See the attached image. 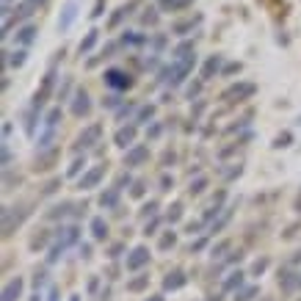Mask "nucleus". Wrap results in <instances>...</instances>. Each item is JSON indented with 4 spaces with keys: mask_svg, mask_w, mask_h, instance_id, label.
Returning a JSON list of instances; mask_svg holds the SVG:
<instances>
[{
    "mask_svg": "<svg viewBox=\"0 0 301 301\" xmlns=\"http://www.w3.org/2000/svg\"><path fill=\"white\" fill-rule=\"evenodd\" d=\"M255 91H257L255 83H235V86L224 88L221 99H224V103H243V99H249Z\"/></svg>",
    "mask_w": 301,
    "mask_h": 301,
    "instance_id": "obj_1",
    "label": "nucleus"
},
{
    "mask_svg": "<svg viewBox=\"0 0 301 301\" xmlns=\"http://www.w3.org/2000/svg\"><path fill=\"white\" fill-rule=\"evenodd\" d=\"M58 119H61V108L47 111V116H44V133H42V138H39V149H47V146H50L53 133H56V127H58Z\"/></svg>",
    "mask_w": 301,
    "mask_h": 301,
    "instance_id": "obj_2",
    "label": "nucleus"
},
{
    "mask_svg": "<svg viewBox=\"0 0 301 301\" xmlns=\"http://www.w3.org/2000/svg\"><path fill=\"white\" fill-rule=\"evenodd\" d=\"M103 78H105V86L116 88V91H125V88L133 86V78H130L127 72H122V69H108Z\"/></svg>",
    "mask_w": 301,
    "mask_h": 301,
    "instance_id": "obj_3",
    "label": "nucleus"
},
{
    "mask_svg": "<svg viewBox=\"0 0 301 301\" xmlns=\"http://www.w3.org/2000/svg\"><path fill=\"white\" fill-rule=\"evenodd\" d=\"M99 135H103V125H88L83 133L78 135V149H88V146H94L99 141Z\"/></svg>",
    "mask_w": 301,
    "mask_h": 301,
    "instance_id": "obj_4",
    "label": "nucleus"
},
{
    "mask_svg": "<svg viewBox=\"0 0 301 301\" xmlns=\"http://www.w3.org/2000/svg\"><path fill=\"white\" fill-rule=\"evenodd\" d=\"M72 114L78 116V119H83V116L91 114V99H88V94L80 88V91H75L72 97Z\"/></svg>",
    "mask_w": 301,
    "mask_h": 301,
    "instance_id": "obj_5",
    "label": "nucleus"
},
{
    "mask_svg": "<svg viewBox=\"0 0 301 301\" xmlns=\"http://www.w3.org/2000/svg\"><path fill=\"white\" fill-rule=\"evenodd\" d=\"M146 263H149V249H146V246H135L127 257V271H138V268H144Z\"/></svg>",
    "mask_w": 301,
    "mask_h": 301,
    "instance_id": "obj_6",
    "label": "nucleus"
},
{
    "mask_svg": "<svg viewBox=\"0 0 301 301\" xmlns=\"http://www.w3.org/2000/svg\"><path fill=\"white\" fill-rule=\"evenodd\" d=\"M14 208H6L3 210V235H11L14 232V227H20L22 221H25V216H28V210H20V213H11Z\"/></svg>",
    "mask_w": 301,
    "mask_h": 301,
    "instance_id": "obj_7",
    "label": "nucleus"
},
{
    "mask_svg": "<svg viewBox=\"0 0 301 301\" xmlns=\"http://www.w3.org/2000/svg\"><path fill=\"white\" fill-rule=\"evenodd\" d=\"M146 158H149V149H146L144 144H135L125 152V166H141Z\"/></svg>",
    "mask_w": 301,
    "mask_h": 301,
    "instance_id": "obj_8",
    "label": "nucleus"
},
{
    "mask_svg": "<svg viewBox=\"0 0 301 301\" xmlns=\"http://www.w3.org/2000/svg\"><path fill=\"white\" fill-rule=\"evenodd\" d=\"M75 17H78V3H75V0H67L61 17H58V28H61V31H69V25L75 22Z\"/></svg>",
    "mask_w": 301,
    "mask_h": 301,
    "instance_id": "obj_9",
    "label": "nucleus"
},
{
    "mask_svg": "<svg viewBox=\"0 0 301 301\" xmlns=\"http://www.w3.org/2000/svg\"><path fill=\"white\" fill-rule=\"evenodd\" d=\"M22 287H25V282H22L20 276L9 279V282H6V287H3V301H20V296H22Z\"/></svg>",
    "mask_w": 301,
    "mask_h": 301,
    "instance_id": "obj_10",
    "label": "nucleus"
},
{
    "mask_svg": "<svg viewBox=\"0 0 301 301\" xmlns=\"http://www.w3.org/2000/svg\"><path fill=\"white\" fill-rule=\"evenodd\" d=\"M133 141H135V125H130V127H119V130H116L114 144L119 146V149H127V146H133Z\"/></svg>",
    "mask_w": 301,
    "mask_h": 301,
    "instance_id": "obj_11",
    "label": "nucleus"
},
{
    "mask_svg": "<svg viewBox=\"0 0 301 301\" xmlns=\"http://www.w3.org/2000/svg\"><path fill=\"white\" fill-rule=\"evenodd\" d=\"M103 174H105V166H94L91 172H86L83 177H80L78 188H80V191H88V188H94L99 180H103Z\"/></svg>",
    "mask_w": 301,
    "mask_h": 301,
    "instance_id": "obj_12",
    "label": "nucleus"
},
{
    "mask_svg": "<svg viewBox=\"0 0 301 301\" xmlns=\"http://www.w3.org/2000/svg\"><path fill=\"white\" fill-rule=\"evenodd\" d=\"M78 238H80V229L78 227H61V229H58V235H56V243L72 246V243H78Z\"/></svg>",
    "mask_w": 301,
    "mask_h": 301,
    "instance_id": "obj_13",
    "label": "nucleus"
},
{
    "mask_svg": "<svg viewBox=\"0 0 301 301\" xmlns=\"http://www.w3.org/2000/svg\"><path fill=\"white\" fill-rule=\"evenodd\" d=\"M185 282L188 279H185V274H182V271H172V274L163 279V290H180Z\"/></svg>",
    "mask_w": 301,
    "mask_h": 301,
    "instance_id": "obj_14",
    "label": "nucleus"
},
{
    "mask_svg": "<svg viewBox=\"0 0 301 301\" xmlns=\"http://www.w3.org/2000/svg\"><path fill=\"white\" fill-rule=\"evenodd\" d=\"M199 22H202V17H188V20H182V22H177V25L172 28V31L177 33V36H185L188 31H193V25H199Z\"/></svg>",
    "mask_w": 301,
    "mask_h": 301,
    "instance_id": "obj_15",
    "label": "nucleus"
},
{
    "mask_svg": "<svg viewBox=\"0 0 301 301\" xmlns=\"http://www.w3.org/2000/svg\"><path fill=\"white\" fill-rule=\"evenodd\" d=\"M218 69H221V56H210L208 64H205V69H202V80H210Z\"/></svg>",
    "mask_w": 301,
    "mask_h": 301,
    "instance_id": "obj_16",
    "label": "nucleus"
},
{
    "mask_svg": "<svg viewBox=\"0 0 301 301\" xmlns=\"http://www.w3.org/2000/svg\"><path fill=\"white\" fill-rule=\"evenodd\" d=\"M91 235L94 240H105V235H108V224H105V218H91Z\"/></svg>",
    "mask_w": 301,
    "mask_h": 301,
    "instance_id": "obj_17",
    "label": "nucleus"
},
{
    "mask_svg": "<svg viewBox=\"0 0 301 301\" xmlns=\"http://www.w3.org/2000/svg\"><path fill=\"white\" fill-rule=\"evenodd\" d=\"M116 202H119V188H108V191L99 196V205H103L105 210H111V208H116Z\"/></svg>",
    "mask_w": 301,
    "mask_h": 301,
    "instance_id": "obj_18",
    "label": "nucleus"
},
{
    "mask_svg": "<svg viewBox=\"0 0 301 301\" xmlns=\"http://www.w3.org/2000/svg\"><path fill=\"white\" fill-rule=\"evenodd\" d=\"M232 210H235L232 205H229V208H224V210H221V216H218L216 221H213V227H210V232H213V235H216V232H221V229L227 227V221H229V218H232Z\"/></svg>",
    "mask_w": 301,
    "mask_h": 301,
    "instance_id": "obj_19",
    "label": "nucleus"
},
{
    "mask_svg": "<svg viewBox=\"0 0 301 301\" xmlns=\"http://www.w3.org/2000/svg\"><path fill=\"white\" fill-rule=\"evenodd\" d=\"M243 271H232V274H229V279L224 282V290H240V287H243Z\"/></svg>",
    "mask_w": 301,
    "mask_h": 301,
    "instance_id": "obj_20",
    "label": "nucleus"
},
{
    "mask_svg": "<svg viewBox=\"0 0 301 301\" xmlns=\"http://www.w3.org/2000/svg\"><path fill=\"white\" fill-rule=\"evenodd\" d=\"M33 39H36V28H33V25H22V28H20V33H17V42L28 47V44L33 42Z\"/></svg>",
    "mask_w": 301,
    "mask_h": 301,
    "instance_id": "obj_21",
    "label": "nucleus"
},
{
    "mask_svg": "<svg viewBox=\"0 0 301 301\" xmlns=\"http://www.w3.org/2000/svg\"><path fill=\"white\" fill-rule=\"evenodd\" d=\"M135 6H138V0H133V3L122 6V9H119V11H116V14H114V17H111V22H108V25H111V28H116V25H119V22H122V20H125V17H127V14H130V11H133V9H135Z\"/></svg>",
    "mask_w": 301,
    "mask_h": 301,
    "instance_id": "obj_22",
    "label": "nucleus"
},
{
    "mask_svg": "<svg viewBox=\"0 0 301 301\" xmlns=\"http://www.w3.org/2000/svg\"><path fill=\"white\" fill-rule=\"evenodd\" d=\"M257 293H260L257 285H243L240 290H235V298H232V301H252Z\"/></svg>",
    "mask_w": 301,
    "mask_h": 301,
    "instance_id": "obj_23",
    "label": "nucleus"
},
{
    "mask_svg": "<svg viewBox=\"0 0 301 301\" xmlns=\"http://www.w3.org/2000/svg\"><path fill=\"white\" fill-rule=\"evenodd\" d=\"M97 36H99V31H88V36L78 44V53H80V56H86V53L91 50L94 44H97Z\"/></svg>",
    "mask_w": 301,
    "mask_h": 301,
    "instance_id": "obj_24",
    "label": "nucleus"
},
{
    "mask_svg": "<svg viewBox=\"0 0 301 301\" xmlns=\"http://www.w3.org/2000/svg\"><path fill=\"white\" fill-rule=\"evenodd\" d=\"M56 155H58L56 149H50V152H42V155H39V161H36V172H44V169H50V163L56 161Z\"/></svg>",
    "mask_w": 301,
    "mask_h": 301,
    "instance_id": "obj_25",
    "label": "nucleus"
},
{
    "mask_svg": "<svg viewBox=\"0 0 301 301\" xmlns=\"http://www.w3.org/2000/svg\"><path fill=\"white\" fill-rule=\"evenodd\" d=\"M152 116H155V105H144V108L138 111V116H135V125H146V122L152 119Z\"/></svg>",
    "mask_w": 301,
    "mask_h": 301,
    "instance_id": "obj_26",
    "label": "nucleus"
},
{
    "mask_svg": "<svg viewBox=\"0 0 301 301\" xmlns=\"http://www.w3.org/2000/svg\"><path fill=\"white\" fill-rule=\"evenodd\" d=\"M69 208H72V202H61V205H56L53 210H47V218H50V221H53V218H64V216L69 213Z\"/></svg>",
    "mask_w": 301,
    "mask_h": 301,
    "instance_id": "obj_27",
    "label": "nucleus"
},
{
    "mask_svg": "<svg viewBox=\"0 0 301 301\" xmlns=\"http://www.w3.org/2000/svg\"><path fill=\"white\" fill-rule=\"evenodd\" d=\"M185 6H191V0H161V9H166V11H180Z\"/></svg>",
    "mask_w": 301,
    "mask_h": 301,
    "instance_id": "obj_28",
    "label": "nucleus"
},
{
    "mask_svg": "<svg viewBox=\"0 0 301 301\" xmlns=\"http://www.w3.org/2000/svg\"><path fill=\"white\" fill-rule=\"evenodd\" d=\"M174 240H177V232H166L161 240H158V249H161V252L172 249V246H174Z\"/></svg>",
    "mask_w": 301,
    "mask_h": 301,
    "instance_id": "obj_29",
    "label": "nucleus"
},
{
    "mask_svg": "<svg viewBox=\"0 0 301 301\" xmlns=\"http://www.w3.org/2000/svg\"><path fill=\"white\" fill-rule=\"evenodd\" d=\"M149 285V276H138V279H133V282H127V290H133V293H138V290H144V287Z\"/></svg>",
    "mask_w": 301,
    "mask_h": 301,
    "instance_id": "obj_30",
    "label": "nucleus"
},
{
    "mask_svg": "<svg viewBox=\"0 0 301 301\" xmlns=\"http://www.w3.org/2000/svg\"><path fill=\"white\" fill-rule=\"evenodd\" d=\"M205 188H208V177H196V180L191 182V193H193V196H199Z\"/></svg>",
    "mask_w": 301,
    "mask_h": 301,
    "instance_id": "obj_31",
    "label": "nucleus"
},
{
    "mask_svg": "<svg viewBox=\"0 0 301 301\" xmlns=\"http://www.w3.org/2000/svg\"><path fill=\"white\" fill-rule=\"evenodd\" d=\"M166 218H169L172 224H177V221H180V218H182V205H180V202H174L172 208H169V216H166Z\"/></svg>",
    "mask_w": 301,
    "mask_h": 301,
    "instance_id": "obj_32",
    "label": "nucleus"
},
{
    "mask_svg": "<svg viewBox=\"0 0 301 301\" xmlns=\"http://www.w3.org/2000/svg\"><path fill=\"white\" fill-rule=\"evenodd\" d=\"M36 114H39V108H31V114H28V119H25V133L28 135H33V127H36Z\"/></svg>",
    "mask_w": 301,
    "mask_h": 301,
    "instance_id": "obj_33",
    "label": "nucleus"
},
{
    "mask_svg": "<svg viewBox=\"0 0 301 301\" xmlns=\"http://www.w3.org/2000/svg\"><path fill=\"white\" fill-rule=\"evenodd\" d=\"M64 249H67V246H61V243H56V246H53V249H50V255H47V263H58V257H61L64 255Z\"/></svg>",
    "mask_w": 301,
    "mask_h": 301,
    "instance_id": "obj_34",
    "label": "nucleus"
},
{
    "mask_svg": "<svg viewBox=\"0 0 301 301\" xmlns=\"http://www.w3.org/2000/svg\"><path fill=\"white\" fill-rule=\"evenodd\" d=\"M229 249V240H221V243H218V246H213V252H210V257H213V260H221L224 257V252H227Z\"/></svg>",
    "mask_w": 301,
    "mask_h": 301,
    "instance_id": "obj_35",
    "label": "nucleus"
},
{
    "mask_svg": "<svg viewBox=\"0 0 301 301\" xmlns=\"http://www.w3.org/2000/svg\"><path fill=\"white\" fill-rule=\"evenodd\" d=\"M86 166V158H75V163H72V166H69V177H75V174H80V169H83Z\"/></svg>",
    "mask_w": 301,
    "mask_h": 301,
    "instance_id": "obj_36",
    "label": "nucleus"
},
{
    "mask_svg": "<svg viewBox=\"0 0 301 301\" xmlns=\"http://www.w3.org/2000/svg\"><path fill=\"white\" fill-rule=\"evenodd\" d=\"M158 213V202L152 199V202H146L144 208H141V218H146V216H155Z\"/></svg>",
    "mask_w": 301,
    "mask_h": 301,
    "instance_id": "obj_37",
    "label": "nucleus"
},
{
    "mask_svg": "<svg viewBox=\"0 0 301 301\" xmlns=\"http://www.w3.org/2000/svg\"><path fill=\"white\" fill-rule=\"evenodd\" d=\"M6 64H14V67H22V64H25V50H17L14 56H11L9 61H6Z\"/></svg>",
    "mask_w": 301,
    "mask_h": 301,
    "instance_id": "obj_38",
    "label": "nucleus"
},
{
    "mask_svg": "<svg viewBox=\"0 0 301 301\" xmlns=\"http://www.w3.org/2000/svg\"><path fill=\"white\" fill-rule=\"evenodd\" d=\"M133 108H135V105H133V103L122 105V108H119V111H116V119H119V122H122V119H127V116H130V114H133Z\"/></svg>",
    "mask_w": 301,
    "mask_h": 301,
    "instance_id": "obj_39",
    "label": "nucleus"
},
{
    "mask_svg": "<svg viewBox=\"0 0 301 301\" xmlns=\"http://www.w3.org/2000/svg\"><path fill=\"white\" fill-rule=\"evenodd\" d=\"M161 227V218L158 216H152V221H146V227H144V235H155V229Z\"/></svg>",
    "mask_w": 301,
    "mask_h": 301,
    "instance_id": "obj_40",
    "label": "nucleus"
},
{
    "mask_svg": "<svg viewBox=\"0 0 301 301\" xmlns=\"http://www.w3.org/2000/svg\"><path fill=\"white\" fill-rule=\"evenodd\" d=\"M69 88H72V78H64V86H58V99H67Z\"/></svg>",
    "mask_w": 301,
    "mask_h": 301,
    "instance_id": "obj_41",
    "label": "nucleus"
},
{
    "mask_svg": "<svg viewBox=\"0 0 301 301\" xmlns=\"http://www.w3.org/2000/svg\"><path fill=\"white\" fill-rule=\"evenodd\" d=\"M265 268H268V260H265V257H263V260H257V263L252 265V276H260Z\"/></svg>",
    "mask_w": 301,
    "mask_h": 301,
    "instance_id": "obj_42",
    "label": "nucleus"
},
{
    "mask_svg": "<svg viewBox=\"0 0 301 301\" xmlns=\"http://www.w3.org/2000/svg\"><path fill=\"white\" fill-rule=\"evenodd\" d=\"M122 42H125V44H144L146 36H141V33H130V36H125Z\"/></svg>",
    "mask_w": 301,
    "mask_h": 301,
    "instance_id": "obj_43",
    "label": "nucleus"
},
{
    "mask_svg": "<svg viewBox=\"0 0 301 301\" xmlns=\"http://www.w3.org/2000/svg\"><path fill=\"white\" fill-rule=\"evenodd\" d=\"M119 103H122V97H119V94H108V97L103 99V105H105V108H116Z\"/></svg>",
    "mask_w": 301,
    "mask_h": 301,
    "instance_id": "obj_44",
    "label": "nucleus"
},
{
    "mask_svg": "<svg viewBox=\"0 0 301 301\" xmlns=\"http://www.w3.org/2000/svg\"><path fill=\"white\" fill-rule=\"evenodd\" d=\"M141 22H144V25H155V22H158L155 9H149V14H141Z\"/></svg>",
    "mask_w": 301,
    "mask_h": 301,
    "instance_id": "obj_45",
    "label": "nucleus"
},
{
    "mask_svg": "<svg viewBox=\"0 0 301 301\" xmlns=\"http://www.w3.org/2000/svg\"><path fill=\"white\" fill-rule=\"evenodd\" d=\"M172 185H174V180L169 174H163L161 177V191H172Z\"/></svg>",
    "mask_w": 301,
    "mask_h": 301,
    "instance_id": "obj_46",
    "label": "nucleus"
},
{
    "mask_svg": "<svg viewBox=\"0 0 301 301\" xmlns=\"http://www.w3.org/2000/svg\"><path fill=\"white\" fill-rule=\"evenodd\" d=\"M103 9H105V0H97V3H94V11H91L94 20H97V17H103Z\"/></svg>",
    "mask_w": 301,
    "mask_h": 301,
    "instance_id": "obj_47",
    "label": "nucleus"
},
{
    "mask_svg": "<svg viewBox=\"0 0 301 301\" xmlns=\"http://www.w3.org/2000/svg\"><path fill=\"white\" fill-rule=\"evenodd\" d=\"M161 133H163V127H161V125H152L149 130H146V138H158Z\"/></svg>",
    "mask_w": 301,
    "mask_h": 301,
    "instance_id": "obj_48",
    "label": "nucleus"
},
{
    "mask_svg": "<svg viewBox=\"0 0 301 301\" xmlns=\"http://www.w3.org/2000/svg\"><path fill=\"white\" fill-rule=\"evenodd\" d=\"M287 144H290V133H282L279 138L274 141V146H287Z\"/></svg>",
    "mask_w": 301,
    "mask_h": 301,
    "instance_id": "obj_49",
    "label": "nucleus"
},
{
    "mask_svg": "<svg viewBox=\"0 0 301 301\" xmlns=\"http://www.w3.org/2000/svg\"><path fill=\"white\" fill-rule=\"evenodd\" d=\"M240 172H243V169H240V163L235 169H229V172H224V180H232V177H238Z\"/></svg>",
    "mask_w": 301,
    "mask_h": 301,
    "instance_id": "obj_50",
    "label": "nucleus"
},
{
    "mask_svg": "<svg viewBox=\"0 0 301 301\" xmlns=\"http://www.w3.org/2000/svg\"><path fill=\"white\" fill-rule=\"evenodd\" d=\"M199 229H202V221H193V224H188V235H199Z\"/></svg>",
    "mask_w": 301,
    "mask_h": 301,
    "instance_id": "obj_51",
    "label": "nucleus"
},
{
    "mask_svg": "<svg viewBox=\"0 0 301 301\" xmlns=\"http://www.w3.org/2000/svg\"><path fill=\"white\" fill-rule=\"evenodd\" d=\"M9 163H11V149L3 146V169H9Z\"/></svg>",
    "mask_w": 301,
    "mask_h": 301,
    "instance_id": "obj_52",
    "label": "nucleus"
},
{
    "mask_svg": "<svg viewBox=\"0 0 301 301\" xmlns=\"http://www.w3.org/2000/svg\"><path fill=\"white\" fill-rule=\"evenodd\" d=\"M232 72H240V64H227L224 67V75H232Z\"/></svg>",
    "mask_w": 301,
    "mask_h": 301,
    "instance_id": "obj_53",
    "label": "nucleus"
},
{
    "mask_svg": "<svg viewBox=\"0 0 301 301\" xmlns=\"http://www.w3.org/2000/svg\"><path fill=\"white\" fill-rule=\"evenodd\" d=\"M58 182H61V180H53V182H47V185H44V193H53V191L58 188Z\"/></svg>",
    "mask_w": 301,
    "mask_h": 301,
    "instance_id": "obj_54",
    "label": "nucleus"
},
{
    "mask_svg": "<svg viewBox=\"0 0 301 301\" xmlns=\"http://www.w3.org/2000/svg\"><path fill=\"white\" fill-rule=\"evenodd\" d=\"M133 196H144V182H135V188H133Z\"/></svg>",
    "mask_w": 301,
    "mask_h": 301,
    "instance_id": "obj_55",
    "label": "nucleus"
},
{
    "mask_svg": "<svg viewBox=\"0 0 301 301\" xmlns=\"http://www.w3.org/2000/svg\"><path fill=\"white\" fill-rule=\"evenodd\" d=\"M199 249H205V238H199L196 243H191V252H199Z\"/></svg>",
    "mask_w": 301,
    "mask_h": 301,
    "instance_id": "obj_56",
    "label": "nucleus"
},
{
    "mask_svg": "<svg viewBox=\"0 0 301 301\" xmlns=\"http://www.w3.org/2000/svg\"><path fill=\"white\" fill-rule=\"evenodd\" d=\"M122 249H125V246H122V243H116L114 249H111V257H119V255H122Z\"/></svg>",
    "mask_w": 301,
    "mask_h": 301,
    "instance_id": "obj_57",
    "label": "nucleus"
},
{
    "mask_svg": "<svg viewBox=\"0 0 301 301\" xmlns=\"http://www.w3.org/2000/svg\"><path fill=\"white\" fill-rule=\"evenodd\" d=\"M47 301H58V287H50V296H47Z\"/></svg>",
    "mask_w": 301,
    "mask_h": 301,
    "instance_id": "obj_58",
    "label": "nucleus"
},
{
    "mask_svg": "<svg viewBox=\"0 0 301 301\" xmlns=\"http://www.w3.org/2000/svg\"><path fill=\"white\" fill-rule=\"evenodd\" d=\"M149 301H163V296H152Z\"/></svg>",
    "mask_w": 301,
    "mask_h": 301,
    "instance_id": "obj_59",
    "label": "nucleus"
},
{
    "mask_svg": "<svg viewBox=\"0 0 301 301\" xmlns=\"http://www.w3.org/2000/svg\"><path fill=\"white\" fill-rule=\"evenodd\" d=\"M39 298H42V296H39V293H36V296H33V298H31V301H39Z\"/></svg>",
    "mask_w": 301,
    "mask_h": 301,
    "instance_id": "obj_60",
    "label": "nucleus"
},
{
    "mask_svg": "<svg viewBox=\"0 0 301 301\" xmlns=\"http://www.w3.org/2000/svg\"><path fill=\"white\" fill-rule=\"evenodd\" d=\"M69 301H80V296H72V298H69Z\"/></svg>",
    "mask_w": 301,
    "mask_h": 301,
    "instance_id": "obj_61",
    "label": "nucleus"
},
{
    "mask_svg": "<svg viewBox=\"0 0 301 301\" xmlns=\"http://www.w3.org/2000/svg\"><path fill=\"white\" fill-rule=\"evenodd\" d=\"M33 3H39V0H33Z\"/></svg>",
    "mask_w": 301,
    "mask_h": 301,
    "instance_id": "obj_62",
    "label": "nucleus"
}]
</instances>
